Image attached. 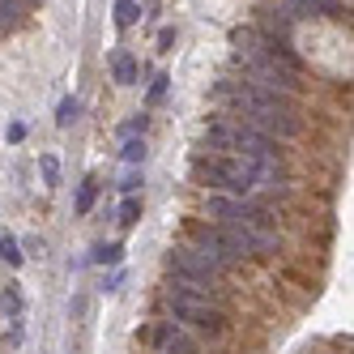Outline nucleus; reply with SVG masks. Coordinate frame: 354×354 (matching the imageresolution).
Masks as SVG:
<instances>
[{
    "label": "nucleus",
    "mask_w": 354,
    "mask_h": 354,
    "mask_svg": "<svg viewBox=\"0 0 354 354\" xmlns=\"http://www.w3.org/2000/svg\"><path fill=\"white\" fill-rule=\"evenodd\" d=\"M43 180H47V184H60V162H56L52 154L43 158Z\"/></svg>",
    "instance_id": "12"
},
{
    "label": "nucleus",
    "mask_w": 354,
    "mask_h": 354,
    "mask_svg": "<svg viewBox=\"0 0 354 354\" xmlns=\"http://www.w3.org/2000/svg\"><path fill=\"white\" fill-rule=\"evenodd\" d=\"M137 218H141V201H137V196H129V201L120 205V222H124V226H133Z\"/></svg>",
    "instance_id": "11"
},
{
    "label": "nucleus",
    "mask_w": 354,
    "mask_h": 354,
    "mask_svg": "<svg viewBox=\"0 0 354 354\" xmlns=\"http://www.w3.org/2000/svg\"><path fill=\"white\" fill-rule=\"evenodd\" d=\"M17 5H30V0H17Z\"/></svg>",
    "instance_id": "19"
},
{
    "label": "nucleus",
    "mask_w": 354,
    "mask_h": 354,
    "mask_svg": "<svg viewBox=\"0 0 354 354\" xmlns=\"http://www.w3.org/2000/svg\"><path fill=\"white\" fill-rule=\"evenodd\" d=\"M205 145L209 149H235V129L231 124H214V129L205 133Z\"/></svg>",
    "instance_id": "5"
},
{
    "label": "nucleus",
    "mask_w": 354,
    "mask_h": 354,
    "mask_svg": "<svg viewBox=\"0 0 354 354\" xmlns=\"http://www.w3.org/2000/svg\"><path fill=\"white\" fill-rule=\"evenodd\" d=\"M0 261L21 265V252H17V239H13V235H0Z\"/></svg>",
    "instance_id": "10"
},
{
    "label": "nucleus",
    "mask_w": 354,
    "mask_h": 354,
    "mask_svg": "<svg viewBox=\"0 0 354 354\" xmlns=\"http://www.w3.org/2000/svg\"><path fill=\"white\" fill-rule=\"evenodd\" d=\"M111 73H115L120 86H133V82H137V60H133L129 52H120V56L111 60Z\"/></svg>",
    "instance_id": "4"
},
{
    "label": "nucleus",
    "mask_w": 354,
    "mask_h": 354,
    "mask_svg": "<svg viewBox=\"0 0 354 354\" xmlns=\"http://www.w3.org/2000/svg\"><path fill=\"white\" fill-rule=\"evenodd\" d=\"M137 17H141V9L133 5V0H120V5H115V21H120V26H133Z\"/></svg>",
    "instance_id": "8"
},
{
    "label": "nucleus",
    "mask_w": 354,
    "mask_h": 354,
    "mask_svg": "<svg viewBox=\"0 0 354 354\" xmlns=\"http://www.w3.org/2000/svg\"><path fill=\"white\" fill-rule=\"evenodd\" d=\"M192 175H196L201 184H214V188H222V158L196 154V158H192Z\"/></svg>",
    "instance_id": "3"
},
{
    "label": "nucleus",
    "mask_w": 354,
    "mask_h": 354,
    "mask_svg": "<svg viewBox=\"0 0 354 354\" xmlns=\"http://www.w3.org/2000/svg\"><path fill=\"white\" fill-rule=\"evenodd\" d=\"M0 312H5L9 320H17V316H21V295H17L13 286H5V295H0Z\"/></svg>",
    "instance_id": "7"
},
{
    "label": "nucleus",
    "mask_w": 354,
    "mask_h": 354,
    "mask_svg": "<svg viewBox=\"0 0 354 354\" xmlns=\"http://www.w3.org/2000/svg\"><path fill=\"white\" fill-rule=\"evenodd\" d=\"M162 94H167V77H158L154 86H149V103H158V98H162Z\"/></svg>",
    "instance_id": "15"
},
{
    "label": "nucleus",
    "mask_w": 354,
    "mask_h": 354,
    "mask_svg": "<svg viewBox=\"0 0 354 354\" xmlns=\"http://www.w3.org/2000/svg\"><path fill=\"white\" fill-rule=\"evenodd\" d=\"M145 158V145L141 141H129V145H124V162H141Z\"/></svg>",
    "instance_id": "14"
},
{
    "label": "nucleus",
    "mask_w": 354,
    "mask_h": 354,
    "mask_svg": "<svg viewBox=\"0 0 354 354\" xmlns=\"http://www.w3.org/2000/svg\"><path fill=\"white\" fill-rule=\"evenodd\" d=\"M137 184H141V175H137V171H133V175H124V184H120V188H124V192H133V188H137Z\"/></svg>",
    "instance_id": "16"
},
{
    "label": "nucleus",
    "mask_w": 354,
    "mask_h": 354,
    "mask_svg": "<svg viewBox=\"0 0 354 354\" xmlns=\"http://www.w3.org/2000/svg\"><path fill=\"white\" fill-rule=\"evenodd\" d=\"M120 257H124V248H120V243H107V248H94V261H98V265H120Z\"/></svg>",
    "instance_id": "9"
},
{
    "label": "nucleus",
    "mask_w": 354,
    "mask_h": 354,
    "mask_svg": "<svg viewBox=\"0 0 354 354\" xmlns=\"http://www.w3.org/2000/svg\"><path fill=\"white\" fill-rule=\"evenodd\" d=\"M94 201H98V180H86L82 192H77V214H90V209H94Z\"/></svg>",
    "instance_id": "6"
},
{
    "label": "nucleus",
    "mask_w": 354,
    "mask_h": 354,
    "mask_svg": "<svg viewBox=\"0 0 354 354\" xmlns=\"http://www.w3.org/2000/svg\"><path fill=\"white\" fill-rule=\"evenodd\" d=\"M158 47H162V52H167V47H175V30H162L158 35Z\"/></svg>",
    "instance_id": "17"
},
{
    "label": "nucleus",
    "mask_w": 354,
    "mask_h": 354,
    "mask_svg": "<svg viewBox=\"0 0 354 354\" xmlns=\"http://www.w3.org/2000/svg\"><path fill=\"white\" fill-rule=\"evenodd\" d=\"M56 120H60V124H73V120H77V103H73V98H64L60 111H56Z\"/></svg>",
    "instance_id": "13"
},
{
    "label": "nucleus",
    "mask_w": 354,
    "mask_h": 354,
    "mask_svg": "<svg viewBox=\"0 0 354 354\" xmlns=\"http://www.w3.org/2000/svg\"><path fill=\"white\" fill-rule=\"evenodd\" d=\"M171 269H175V277H188V282H201V286H214L218 282V265H209L205 257H201L196 248H175L171 252Z\"/></svg>",
    "instance_id": "2"
},
{
    "label": "nucleus",
    "mask_w": 354,
    "mask_h": 354,
    "mask_svg": "<svg viewBox=\"0 0 354 354\" xmlns=\"http://www.w3.org/2000/svg\"><path fill=\"white\" fill-rule=\"evenodd\" d=\"M133 133H145V115H141V120H133L129 129H124V137H133Z\"/></svg>",
    "instance_id": "18"
},
{
    "label": "nucleus",
    "mask_w": 354,
    "mask_h": 354,
    "mask_svg": "<svg viewBox=\"0 0 354 354\" xmlns=\"http://www.w3.org/2000/svg\"><path fill=\"white\" fill-rule=\"evenodd\" d=\"M171 312H175V320H188V324L209 328V333H222V312L209 308V299H196V295L171 290Z\"/></svg>",
    "instance_id": "1"
}]
</instances>
